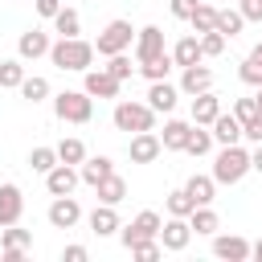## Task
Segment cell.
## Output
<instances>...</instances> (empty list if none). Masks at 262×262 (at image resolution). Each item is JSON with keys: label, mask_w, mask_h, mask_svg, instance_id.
<instances>
[{"label": "cell", "mask_w": 262, "mask_h": 262, "mask_svg": "<svg viewBox=\"0 0 262 262\" xmlns=\"http://www.w3.org/2000/svg\"><path fill=\"white\" fill-rule=\"evenodd\" d=\"M135 33L139 29H131V20H123V16H115L102 33H98V41H94V53L98 57H111V53H127L131 45H135Z\"/></svg>", "instance_id": "cell-5"}, {"label": "cell", "mask_w": 262, "mask_h": 262, "mask_svg": "<svg viewBox=\"0 0 262 262\" xmlns=\"http://www.w3.org/2000/svg\"><path fill=\"white\" fill-rule=\"evenodd\" d=\"M57 160H61V164H74V168H78V164L86 160V143H82L78 135L61 139V143H57Z\"/></svg>", "instance_id": "cell-35"}, {"label": "cell", "mask_w": 262, "mask_h": 262, "mask_svg": "<svg viewBox=\"0 0 262 262\" xmlns=\"http://www.w3.org/2000/svg\"><path fill=\"white\" fill-rule=\"evenodd\" d=\"M188 225H192V233H205V237H213L217 233V213H213V205H196L192 213H188Z\"/></svg>", "instance_id": "cell-27"}, {"label": "cell", "mask_w": 262, "mask_h": 262, "mask_svg": "<svg viewBox=\"0 0 262 262\" xmlns=\"http://www.w3.org/2000/svg\"><path fill=\"white\" fill-rule=\"evenodd\" d=\"M164 205H168V217H188V213L196 209V201H192V196H188L184 188H172Z\"/></svg>", "instance_id": "cell-37"}, {"label": "cell", "mask_w": 262, "mask_h": 262, "mask_svg": "<svg viewBox=\"0 0 262 262\" xmlns=\"http://www.w3.org/2000/svg\"><path fill=\"white\" fill-rule=\"evenodd\" d=\"M184 192H188L196 205H213V196H217V180H213V172H209V176H196V172H192V176L184 180Z\"/></svg>", "instance_id": "cell-24"}, {"label": "cell", "mask_w": 262, "mask_h": 262, "mask_svg": "<svg viewBox=\"0 0 262 262\" xmlns=\"http://www.w3.org/2000/svg\"><path fill=\"white\" fill-rule=\"evenodd\" d=\"M176 70V61H172V49L168 53H160V57H151V61H139V74L147 78V82H160V78H168Z\"/></svg>", "instance_id": "cell-29"}, {"label": "cell", "mask_w": 262, "mask_h": 262, "mask_svg": "<svg viewBox=\"0 0 262 262\" xmlns=\"http://www.w3.org/2000/svg\"><path fill=\"white\" fill-rule=\"evenodd\" d=\"M196 4H201V0H168V8H172V16H176V20H188Z\"/></svg>", "instance_id": "cell-45"}, {"label": "cell", "mask_w": 262, "mask_h": 262, "mask_svg": "<svg viewBox=\"0 0 262 262\" xmlns=\"http://www.w3.org/2000/svg\"><path fill=\"white\" fill-rule=\"evenodd\" d=\"M205 90H213V70L209 66H184L180 70V94H188V98H196V94H205Z\"/></svg>", "instance_id": "cell-16"}, {"label": "cell", "mask_w": 262, "mask_h": 262, "mask_svg": "<svg viewBox=\"0 0 262 262\" xmlns=\"http://www.w3.org/2000/svg\"><path fill=\"white\" fill-rule=\"evenodd\" d=\"M225 41H229L225 33L209 29V33H201V53H205V57H221V53H225Z\"/></svg>", "instance_id": "cell-41"}, {"label": "cell", "mask_w": 262, "mask_h": 262, "mask_svg": "<svg viewBox=\"0 0 262 262\" xmlns=\"http://www.w3.org/2000/svg\"><path fill=\"white\" fill-rule=\"evenodd\" d=\"M160 53H168V49H164V29H160V25H143V29L135 33V66H139V61H151V57H160Z\"/></svg>", "instance_id": "cell-10"}, {"label": "cell", "mask_w": 262, "mask_h": 262, "mask_svg": "<svg viewBox=\"0 0 262 262\" xmlns=\"http://www.w3.org/2000/svg\"><path fill=\"white\" fill-rule=\"evenodd\" d=\"M217 115H221V98H217L213 90H205V94H196V98H192V123L209 127Z\"/></svg>", "instance_id": "cell-23"}, {"label": "cell", "mask_w": 262, "mask_h": 262, "mask_svg": "<svg viewBox=\"0 0 262 262\" xmlns=\"http://www.w3.org/2000/svg\"><path fill=\"white\" fill-rule=\"evenodd\" d=\"M188 135H192V119H168L160 131V143H164V151H184Z\"/></svg>", "instance_id": "cell-19"}, {"label": "cell", "mask_w": 262, "mask_h": 262, "mask_svg": "<svg viewBox=\"0 0 262 262\" xmlns=\"http://www.w3.org/2000/svg\"><path fill=\"white\" fill-rule=\"evenodd\" d=\"M160 151H164V143H160V135H156V131H135V135H131V143H127L131 164H151V160H160Z\"/></svg>", "instance_id": "cell-12"}, {"label": "cell", "mask_w": 262, "mask_h": 262, "mask_svg": "<svg viewBox=\"0 0 262 262\" xmlns=\"http://www.w3.org/2000/svg\"><path fill=\"white\" fill-rule=\"evenodd\" d=\"M131 258H139V262H156V258H164L160 237H143V242H135V246H131Z\"/></svg>", "instance_id": "cell-40"}, {"label": "cell", "mask_w": 262, "mask_h": 262, "mask_svg": "<svg viewBox=\"0 0 262 262\" xmlns=\"http://www.w3.org/2000/svg\"><path fill=\"white\" fill-rule=\"evenodd\" d=\"M20 98H29V102H45V98H49V78H41V74H25V82H20Z\"/></svg>", "instance_id": "cell-34"}, {"label": "cell", "mask_w": 262, "mask_h": 262, "mask_svg": "<svg viewBox=\"0 0 262 262\" xmlns=\"http://www.w3.org/2000/svg\"><path fill=\"white\" fill-rule=\"evenodd\" d=\"M0 242H4V250H33V233L20 229V221L16 225H0Z\"/></svg>", "instance_id": "cell-32"}, {"label": "cell", "mask_w": 262, "mask_h": 262, "mask_svg": "<svg viewBox=\"0 0 262 262\" xmlns=\"http://www.w3.org/2000/svg\"><path fill=\"white\" fill-rule=\"evenodd\" d=\"M57 164H61V160H57V147H33V151H29V168L41 172V176H45L49 168H57Z\"/></svg>", "instance_id": "cell-36"}, {"label": "cell", "mask_w": 262, "mask_h": 262, "mask_svg": "<svg viewBox=\"0 0 262 262\" xmlns=\"http://www.w3.org/2000/svg\"><path fill=\"white\" fill-rule=\"evenodd\" d=\"M102 70H106V74H115L119 82H127V78H131V74H135L139 66H131V53H111Z\"/></svg>", "instance_id": "cell-38"}, {"label": "cell", "mask_w": 262, "mask_h": 262, "mask_svg": "<svg viewBox=\"0 0 262 262\" xmlns=\"http://www.w3.org/2000/svg\"><path fill=\"white\" fill-rule=\"evenodd\" d=\"M25 82V66L20 61H0V90H20Z\"/></svg>", "instance_id": "cell-39"}, {"label": "cell", "mask_w": 262, "mask_h": 262, "mask_svg": "<svg viewBox=\"0 0 262 262\" xmlns=\"http://www.w3.org/2000/svg\"><path fill=\"white\" fill-rule=\"evenodd\" d=\"M45 217H49V225H53V229H74V225L82 221V205L74 201V192H70V196H53Z\"/></svg>", "instance_id": "cell-7"}, {"label": "cell", "mask_w": 262, "mask_h": 262, "mask_svg": "<svg viewBox=\"0 0 262 262\" xmlns=\"http://www.w3.org/2000/svg\"><path fill=\"white\" fill-rule=\"evenodd\" d=\"M213 258H221V262H250V242L242 233H213Z\"/></svg>", "instance_id": "cell-9"}, {"label": "cell", "mask_w": 262, "mask_h": 262, "mask_svg": "<svg viewBox=\"0 0 262 262\" xmlns=\"http://www.w3.org/2000/svg\"><path fill=\"white\" fill-rule=\"evenodd\" d=\"M86 225H90V233H94V237H111V233H119V229H123V221H119L115 205H102V201L90 209Z\"/></svg>", "instance_id": "cell-17"}, {"label": "cell", "mask_w": 262, "mask_h": 262, "mask_svg": "<svg viewBox=\"0 0 262 262\" xmlns=\"http://www.w3.org/2000/svg\"><path fill=\"white\" fill-rule=\"evenodd\" d=\"M160 229H164V217H160L156 209H143L131 225H123V229H119V242L131 250V246H135V242H143V237H160Z\"/></svg>", "instance_id": "cell-6"}, {"label": "cell", "mask_w": 262, "mask_h": 262, "mask_svg": "<svg viewBox=\"0 0 262 262\" xmlns=\"http://www.w3.org/2000/svg\"><path fill=\"white\" fill-rule=\"evenodd\" d=\"M49 61L57 70H74V74H86L94 66V41H82V37H57L53 49H49Z\"/></svg>", "instance_id": "cell-1"}, {"label": "cell", "mask_w": 262, "mask_h": 262, "mask_svg": "<svg viewBox=\"0 0 262 262\" xmlns=\"http://www.w3.org/2000/svg\"><path fill=\"white\" fill-rule=\"evenodd\" d=\"M25 213V192L16 184H0V225H16Z\"/></svg>", "instance_id": "cell-18"}, {"label": "cell", "mask_w": 262, "mask_h": 262, "mask_svg": "<svg viewBox=\"0 0 262 262\" xmlns=\"http://www.w3.org/2000/svg\"><path fill=\"white\" fill-rule=\"evenodd\" d=\"M233 115H237L242 123H250L254 115H262V106H258V98L250 94V98H237V102H233Z\"/></svg>", "instance_id": "cell-42"}, {"label": "cell", "mask_w": 262, "mask_h": 262, "mask_svg": "<svg viewBox=\"0 0 262 262\" xmlns=\"http://www.w3.org/2000/svg\"><path fill=\"white\" fill-rule=\"evenodd\" d=\"M246 172H250V151H246L242 143H225V147L213 156V180H217V184H237Z\"/></svg>", "instance_id": "cell-3"}, {"label": "cell", "mask_w": 262, "mask_h": 262, "mask_svg": "<svg viewBox=\"0 0 262 262\" xmlns=\"http://www.w3.org/2000/svg\"><path fill=\"white\" fill-rule=\"evenodd\" d=\"M53 33H57V37H78V33H82V16H78L70 4H61V12L53 16Z\"/></svg>", "instance_id": "cell-31"}, {"label": "cell", "mask_w": 262, "mask_h": 262, "mask_svg": "<svg viewBox=\"0 0 262 262\" xmlns=\"http://www.w3.org/2000/svg\"><path fill=\"white\" fill-rule=\"evenodd\" d=\"M213 143H217V139H213V131H209V127H201V123H192V135H188V143H184V156H196V160H201V156H209V151H213Z\"/></svg>", "instance_id": "cell-25"}, {"label": "cell", "mask_w": 262, "mask_h": 262, "mask_svg": "<svg viewBox=\"0 0 262 262\" xmlns=\"http://www.w3.org/2000/svg\"><path fill=\"white\" fill-rule=\"evenodd\" d=\"M254 98H258V106H262V86H258V94H254Z\"/></svg>", "instance_id": "cell-51"}, {"label": "cell", "mask_w": 262, "mask_h": 262, "mask_svg": "<svg viewBox=\"0 0 262 262\" xmlns=\"http://www.w3.org/2000/svg\"><path fill=\"white\" fill-rule=\"evenodd\" d=\"M25 254H29V250H0L4 262H25Z\"/></svg>", "instance_id": "cell-49"}, {"label": "cell", "mask_w": 262, "mask_h": 262, "mask_svg": "<svg viewBox=\"0 0 262 262\" xmlns=\"http://www.w3.org/2000/svg\"><path fill=\"white\" fill-rule=\"evenodd\" d=\"M250 258H254V262H262V237H258V242H250Z\"/></svg>", "instance_id": "cell-50"}, {"label": "cell", "mask_w": 262, "mask_h": 262, "mask_svg": "<svg viewBox=\"0 0 262 262\" xmlns=\"http://www.w3.org/2000/svg\"><path fill=\"white\" fill-rule=\"evenodd\" d=\"M111 123L127 135L135 131H151L156 127V111L147 102H135V98H115V111H111Z\"/></svg>", "instance_id": "cell-2"}, {"label": "cell", "mask_w": 262, "mask_h": 262, "mask_svg": "<svg viewBox=\"0 0 262 262\" xmlns=\"http://www.w3.org/2000/svg\"><path fill=\"white\" fill-rule=\"evenodd\" d=\"M53 115L61 123H90L94 119V98L86 90H61V94H53Z\"/></svg>", "instance_id": "cell-4"}, {"label": "cell", "mask_w": 262, "mask_h": 262, "mask_svg": "<svg viewBox=\"0 0 262 262\" xmlns=\"http://www.w3.org/2000/svg\"><path fill=\"white\" fill-rule=\"evenodd\" d=\"M61 4H66V0H33V8H37V16H45V20H53V16L61 12Z\"/></svg>", "instance_id": "cell-44"}, {"label": "cell", "mask_w": 262, "mask_h": 262, "mask_svg": "<svg viewBox=\"0 0 262 262\" xmlns=\"http://www.w3.org/2000/svg\"><path fill=\"white\" fill-rule=\"evenodd\" d=\"M188 242H192V225H188V217H168L164 229H160V246H164L168 254H180V250H188Z\"/></svg>", "instance_id": "cell-8"}, {"label": "cell", "mask_w": 262, "mask_h": 262, "mask_svg": "<svg viewBox=\"0 0 262 262\" xmlns=\"http://www.w3.org/2000/svg\"><path fill=\"white\" fill-rule=\"evenodd\" d=\"M250 172H258V176H262V143L250 151Z\"/></svg>", "instance_id": "cell-48"}, {"label": "cell", "mask_w": 262, "mask_h": 262, "mask_svg": "<svg viewBox=\"0 0 262 262\" xmlns=\"http://www.w3.org/2000/svg\"><path fill=\"white\" fill-rule=\"evenodd\" d=\"M172 61L184 70V66H196V61H205V53H201V37L196 33H184L176 45H172Z\"/></svg>", "instance_id": "cell-22"}, {"label": "cell", "mask_w": 262, "mask_h": 262, "mask_svg": "<svg viewBox=\"0 0 262 262\" xmlns=\"http://www.w3.org/2000/svg\"><path fill=\"white\" fill-rule=\"evenodd\" d=\"M82 90H86L90 98H119L123 82H119L115 74H106V70H86V74H82Z\"/></svg>", "instance_id": "cell-11"}, {"label": "cell", "mask_w": 262, "mask_h": 262, "mask_svg": "<svg viewBox=\"0 0 262 262\" xmlns=\"http://www.w3.org/2000/svg\"><path fill=\"white\" fill-rule=\"evenodd\" d=\"M86 258H90L86 246H66V250H61V262H86Z\"/></svg>", "instance_id": "cell-47"}, {"label": "cell", "mask_w": 262, "mask_h": 262, "mask_svg": "<svg viewBox=\"0 0 262 262\" xmlns=\"http://www.w3.org/2000/svg\"><path fill=\"white\" fill-rule=\"evenodd\" d=\"M176 102H180V86H172L168 78H160V82L147 86V106H151L156 115H172Z\"/></svg>", "instance_id": "cell-14"}, {"label": "cell", "mask_w": 262, "mask_h": 262, "mask_svg": "<svg viewBox=\"0 0 262 262\" xmlns=\"http://www.w3.org/2000/svg\"><path fill=\"white\" fill-rule=\"evenodd\" d=\"M242 29H246V16H242L237 8H217V33H225V37L233 41Z\"/></svg>", "instance_id": "cell-33"}, {"label": "cell", "mask_w": 262, "mask_h": 262, "mask_svg": "<svg viewBox=\"0 0 262 262\" xmlns=\"http://www.w3.org/2000/svg\"><path fill=\"white\" fill-rule=\"evenodd\" d=\"M78 172H82V184L94 188V184H102V180L115 172V160H111V156H86V160L78 164Z\"/></svg>", "instance_id": "cell-21"}, {"label": "cell", "mask_w": 262, "mask_h": 262, "mask_svg": "<svg viewBox=\"0 0 262 262\" xmlns=\"http://www.w3.org/2000/svg\"><path fill=\"white\" fill-rule=\"evenodd\" d=\"M188 25H192V33L201 37V33H209V29H217V4H196L192 8V16H188Z\"/></svg>", "instance_id": "cell-30"}, {"label": "cell", "mask_w": 262, "mask_h": 262, "mask_svg": "<svg viewBox=\"0 0 262 262\" xmlns=\"http://www.w3.org/2000/svg\"><path fill=\"white\" fill-rule=\"evenodd\" d=\"M94 192H98V201H102V205H119V201L127 196V180H123L119 172H111L102 184H94Z\"/></svg>", "instance_id": "cell-26"}, {"label": "cell", "mask_w": 262, "mask_h": 262, "mask_svg": "<svg viewBox=\"0 0 262 262\" xmlns=\"http://www.w3.org/2000/svg\"><path fill=\"white\" fill-rule=\"evenodd\" d=\"M237 78L246 82V86H262V41L246 53V61H242V70H237Z\"/></svg>", "instance_id": "cell-28"}, {"label": "cell", "mask_w": 262, "mask_h": 262, "mask_svg": "<svg viewBox=\"0 0 262 262\" xmlns=\"http://www.w3.org/2000/svg\"><path fill=\"white\" fill-rule=\"evenodd\" d=\"M237 12L246 16V25H262V0H237Z\"/></svg>", "instance_id": "cell-43"}, {"label": "cell", "mask_w": 262, "mask_h": 262, "mask_svg": "<svg viewBox=\"0 0 262 262\" xmlns=\"http://www.w3.org/2000/svg\"><path fill=\"white\" fill-rule=\"evenodd\" d=\"M78 184H82V172H78L74 164H57V168L45 172V188H49V196H70Z\"/></svg>", "instance_id": "cell-13"}, {"label": "cell", "mask_w": 262, "mask_h": 262, "mask_svg": "<svg viewBox=\"0 0 262 262\" xmlns=\"http://www.w3.org/2000/svg\"><path fill=\"white\" fill-rule=\"evenodd\" d=\"M242 139H250V143H262V115H254L250 123H242Z\"/></svg>", "instance_id": "cell-46"}, {"label": "cell", "mask_w": 262, "mask_h": 262, "mask_svg": "<svg viewBox=\"0 0 262 262\" xmlns=\"http://www.w3.org/2000/svg\"><path fill=\"white\" fill-rule=\"evenodd\" d=\"M209 131H213V139H217L221 147H225V143H242V119H237L233 111H229V115L221 111V115L209 123Z\"/></svg>", "instance_id": "cell-20"}, {"label": "cell", "mask_w": 262, "mask_h": 262, "mask_svg": "<svg viewBox=\"0 0 262 262\" xmlns=\"http://www.w3.org/2000/svg\"><path fill=\"white\" fill-rule=\"evenodd\" d=\"M49 49H53V41H49V33H41V29H25V33L16 37L20 61H37V57H45Z\"/></svg>", "instance_id": "cell-15"}]
</instances>
